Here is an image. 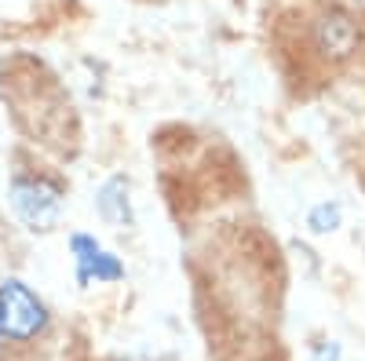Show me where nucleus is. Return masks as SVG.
<instances>
[{
  "label": "nucleus",
  "mask_w": 365,
  "mask_h": 361,
  "mask_svg": "<svg viewBox=\"0 0 365 361\" xmlns=\"http://www.w3.org/2000/svg\"><path fill=\"white\" fill-rule=\"evenodd\" d=\"M70 204V187L63 175L51 168H29L19 164L8 179V208L19 219L22 230L29 234H51L66 216Z\"/></svg>",
  "instance_id": "1"
},
{
  "label": "nucleus",
  "mask_w": 365,
  "mask_h": 361,
  "mask_svg": "<svg viewBox=\"0 0 365 361\" xmlns=\"http://www.w3.org/2000/svg\"><path fill=\"white\" fill-rule=\"evenodd\" d=\"M55 328V310L48 299L19 274L0 278V336L4 350H29L41 347Z\"/></svg>",
  "instance_id": "2"
},
{
  "label": "nucleus",
  "mask_w": 365,
  "mask_h": 361,
  "mask_svg": "<svg viewBox=\"0 0 365 361\" xmlns=\"http://www.w3.org/2000/svg\"><path fill=\"white\" fill-rule=\"evenodd\" d=\"M365 29L361 19L347 4H322L307 19V48L318 63L325 66H344L361 51Z\"/></svg>",
  "instance_id": "3"
},
{
  "label": "nucleus",
  "mask_w": 365,
  "mask_h": 361,
  "mask_svg": "<svg viewBox=\"0 0 365 361\" xmlns=\"http://www.w3.org/2000/svg\"><path fill=\"white\" fill-rule=\"evenodd\" d=\"M66 245H70V263H73V281L81 288L125 281V274H128L125 259H120L113 248H106V241L96 237L91 230H70Z\"/></svg>",
  "instance_id": "4"
},
{
  "label": "nucleus",
  "mask_w": 365,
  "mask_h": 361,
  "mask_svg": "<svg viewBox=\"0 0 365 361\" xmlns=\"http://www.w3.org/2000/svg\"><path fill=\"white\" fill-rule=\"evenodd\" d=\"M96 216L113 230H132L135 226V197H132V179L128 175H106L96 190Z\"/></svg>",
  "instance_id": "5"
},
{
  "label": "nucleus",
  "mask_w": 365,
  "mask_h": 361,
  "mask_svg": "<svg viewBox=\"0 0 365 361\" xmlns=\"http://www.w3.org/2000/svg\"><path fill=\"white\" fill-rule=\"evenodd\" d=\"M303 223H307V230L314 237H329V234H336L344 226V204L336 197H322L307 208V216H303Z\"/></svg>",
  "instance_id": "6"
},
{
  "label": "nucleus",
  "mask_w": 365,
  "mask_h": 361,
  "mask_svg": "<svg viewBox=\"0 0 365 361\" xmlns=\"http://www.w3.org/2000/svg\"><path fill=\"white\" fill-rule=\"evenodd\" d=\"M307 361H344V343L332 336H318L307 343Z\"/></svg>",
  "instance_id": "7"
},
{
  "label": "nucleus",
  "mask_w": 365,
  "mask_h": 361,
  "mask_svg": "<svg viewBox=\"0 0 365 361\" xmlns=\"http://www.w3.org/2000/svg\"><path fill=\"white\" fill-rule=\"evenodd\" d=\"M0 357H4V336H0Z\"/></svg>",
  "instance_id": "8"
},
{
  "label": "nucleus",
  "mask_w": 365,
  "mask_h": 361,
  "mask_svg": "<svg viewBox=\"0 0 365 361\" xmlns=\"http://www.w3.org/2000/svg\"><path fill=\"white\" fill-rule=\"evenodd\" d=\"M125 361H132V357H125Z\"/></svg>",
  "instance_id": "9"
}]
</instances>
